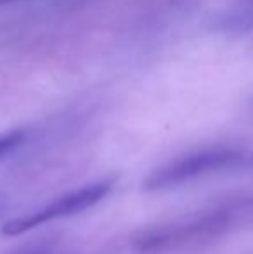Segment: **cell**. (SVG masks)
<instances>
[{"mask_svg":"<svg viewBox=\"0 0 253 254\" xmlns=\"http://www.w3.org/2000/svg\"><path fill=\"white\" fill-rule=\"evenodd\" d=\"M24 140V131H9V133L0 135V159H2L5 154L14 151L16 147H19Z\"/></svg>","mask_w":253,"mask_h":254,"instance_id":"5b68a950","label":"cell"},{"mask_svg":"<svg viewBox=\"0 0 253 254\" xmlns=\"http://www.w3.org/2000/svg\"><path fill=\"white\" fill-rule=\"evenodd\" d=\"M17 2H23V0H0V7H5V5H10V3H17Z\"/></svg>","mask_w":253,"mask_h":254,"instance_id":"8992f818","label":"cell"},{"mask_svg":"<svg viewBox=\"0 0 253 254\" xmlns=\"http://www.w3.org/2000/svg\"><path fill=\"white\" fill-rule=\"evenodd\" d=\"M245 159V154L234 147H208L187 154L179 159L170 161L169 164L155 170L144 180V189L148 190H162V189L175 187L184 182L194 180L198 177L226 168L238 166Z\"/></svg>","mask_w":253,"mask_h":254,"instance_id":"6da1fadb","label":"cell"},{"mask_svg":"<svg viewBox=\"0 0 253 254\" xmlns=\"http://www.w3.org/2000/svg\"><path fill=\"white\" fill-rule=\"evenodd\" d=\"M210 28L217 33L229 37L253 35V2L233 3L227 9L217 12L210 21Z\"/></svg>","mask_w":253,"mask_h":254,"instance_id":"277c9868","label":"cell"},{"mask_svg":"<svg viewBox=\"0 0 253 254\" xmlns=\"http://www.w3.org/2000/svg\"><path fill=\"white\" fill-rule=\"evenodd\" d=\"M109 190H111V180H104L99 182V184H92L84 189L73 190L70 194L63 195V197L56 199L49 206L35 211V213L7 221L2 227V234L7 235V237H16V235L30 232L33 228L40 227V225L49 223V221H56L61 220V218L78 214L82 211L92 207L94 204H97L99 201H102Z\"/></svg>","mask_w":253,"mask_h":254,"instance_id":"3957f363","label":"cell"},{"mask_svg":"<svg viewBox=\"0 0 253 254\" xmlns=\"http://www.w3.org/2000/svg\"><path fill=\"white\" fill-rule=\"evenodd\" d=\"M226 220L227 216L224 211L194 214V216L184 218V220L173 221V223L146 228L141 234L135 235L134 244L135 249L144 253L170 251V249L180 248L186 242L213 234L226 225Z\"/></svg>","mask_w":253,"mask_h":254,"instance_id":"7a4b0ae2","label":"cell"},{"mask_svg":"<svg viewBox=\"0 0 253 254\" xmlns=\"http://www.w3.org/2000/svg\"><path fill=\"white\" fill-rule=\"evenodd\" d=\"M253 0H233V3H250Z\"/></svg>","mask_w":253,"mask_h":254,"instance_id":"52a82bcc","label":"cell"}]
</instances>
